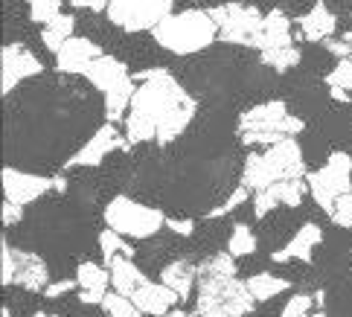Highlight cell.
Instances as JSON below:
<instances>
[{
    "mask_svg": "<svg viewBox=\"0 0 352 317\" xmlns=\"http://www.w3.org/2000/svg\"><path fill=\"white\" fill-rule=\"evenodd\" d=\"M137 91L131 99L129 117H125V140L137 143H160L169 146L190 129L198 102L184 91L166 67L137 70Z\"/></svg>",
    "mask_w": 352,
    "mask_h": 317,
    "instance_id": "cell-1",
    "label": "cell"
},
{
    "mask_svg": "<svg viewBox=\"0 0 352 317\" xmlns=\"http://www.w3.org/2000/svg\"><path fill=\"white\" fill-rule=\"evenodd\" d=\"M254 309L256 297L245 280H239L236 256L224 250L198 265L195 309L190 317H250Z\"/></svg>",
    "mask_w": 352,
    "mask_h": 317,
    "instance_id": "cell-2",
    "label": "cell"
},
{
    "mask_svg": "<svg viewBox=\"0 0 352 317\" xmlns=\"http://www.w3.org/2000/svg\"><path fill=\"white\" fill-rule=\"evenodd\" d=\"M152 38L172 56H198L219 41V23L210 9H184L163 18Z\"/></svg>",
    "mask_w": 352,
    "mask_h": 317,
    "instance_id": "cell-3",
    "label": "cell"
},
{
    "mask_svg": "<svg viewBox=\"0 0 352 317\" xmlns=\"http://www.w3.org/2000/svg\"><path fill=\"white\" fill-rule=\"evenodd\" d=\"M309 166H306V155L294 137L276 143V146H265V151H254L248 155L245 166H242V184L250 193H259L271 184L280 181H294V177H306Z\"/></svg>",
    "mask_w": 352,
    "mask_h": 317,
    "instance_id": "cell-4",
    "label": "cell"
},
{
    "mask_svg": "<svg viewBox=\"0 0 352 317\" xmlns=\"http://www.w3.org/2000/svg\"><path fill=\"white\" fill-rule=\"evenodd\" d=\"M239 140L245 146H276L288 137H300L306 131V120L288 111L283 99H268L248 108L239 117Z\"/></svg>",
    "mask_w": 352,
    "mask_h": 317,
    "instance_id": "cell-5",
    "label": "cell"
},
{
    "mask_svg": "<svg viewBox=\"0 0 352 317\" xmlns=\"http://www.w3.org/2000/svg\"><path fill=\"white\" fill-rule=\"evenodd\" d=\"M85 79L91 82L99 94H102V105H105V122H125L131 108V99L137 91V79L134 73L125 67V61L102 53L85 67Z\"/></svg>",
    "mask_w": 352,
    "mask_h": 317,
    "instance_id": "cell-6",
    "label": "cell"
},
{
    "mask_svg": "<svg viewBox=\"0 0 352 317\" xmlns=\"http://www.w3.org/2000/svg\"><path fill=\"white\" fill-rule=\"evenodd\" d=\"M105 227L122 233L131 242H146V239L157 236L166 227V212L157 207H148L143 201L131 195H114L102 210Z\"/></svg>",
    "mask_w": 352,
    "mask_h": 317,
    "instance_id": "cell-7",
    "label": "cell"
},
{
    "mask_svg": "<svg viewBox=\"0 0 352 317\" xmlns=\"http://www.w3.org/2000/svg\"><path fill=\"white\" fill-rule=\"evenodd\" d=\"M256 53L262 58V65L276 73H288L292 67L300 65L303 50L297 47L294 32H292V18H288L283 9L265 12V23H262V32H259Z\"/></svg>",
    "mask_w": 352,
    "mask_h": 317,
    "instance_id": "cell-8",
    "label": "cell"
},
{
    "mask_svg": "<svg viewBox=\"0 0 352 317\" xmlns=\"http://www.w3.org/2000/svg\"><path fill=\"white\" fill-rule=\"evenodd\" d=\"M0 283L6 288L18 285L23 291H32V294H44L53 280H50V268L38 253L15 248L3 239V245H0Z\"/></svg>",
    "mask_w": 352,
    "mask_h": 317,
    "instance_id": "cell-9",
    "label": "cell"
},
{
    "mask_svg": "<svg viewBox=\"0 0 352 317\" xmlns=\"http://www.w3.org/2000/svg\"><path fill=\"white\" fill-rule=\"evenodd\" d=\"M210 15L216 18L219 38H221L224 44L256 50L262 23H265V15L259 12V6H254V3H239V0H228V3L212 6Z\"/></svg>",
    "mask_w": 352,
    "mask_h": 317,
    "instance_id": "cell-10",
    "label": "cell"
},
{
    "mask_svg": "<svg viewBox=\"0 0 352 317\" xmlns=\"http://www.w3.org/2000/svg\"><path fill=\"white\" fill-rule=\"evenodd\" d=\"M309 195L320 210L332 212L338 198L352 193V155L349 151H332L320 169L306 175Z\"/></svg>",
    "mask_w": 352,
    "mask_h": 317,
    "instance_id": "cell-11",
    "label": "cell"
},
{
    "mask_svg": "<svg viewBox=\"0 0 352 317\" xmlns=\"http://www.w3.org/2000/svg\"><path fill=\"white\" fill-rule=\"evenodd\" d=\"M175 12V0H108L105 15L122 32H152Z\"/></svg>",
    "mask_w": 352,
    "mask_h": 317,
    "instance_id": "cell-12",
    "label": "cell"
},
{
    "mask_svg": "<svg viewBox=\"0 0 352 317\" xmlns=\"http://www.w3.org/2000/svg\"><path fill=\"white\" fill-rule=\"evenodd\" d=\"M50 193H67V177L65 175H35V172H23L15 166L3 169V198L12 201V204L30 207Z\"/></svg>",
    "mask_w": 352,
    "mask_h": 317,
    "instance_id": "cell-13",
    "label": "cell"
},
{
    "mask_svg": "<svg viewBox=\"0 0 352 317\" xmlns=\"http://www.w3.org/2000/svg\"><path fill=\"white\" fill-rule=\"evenodd\" d=\"M44 73L41 58L27 44H6L0 50V94L12 96L15 87Z\"/></svg>",
    "mask_w": 352,
    "mask_h": 317,
    "instance_id": "cell-14",
    "label": "cell"
},
{
    "mask_svg": "<svg viewBox=\"0 0 352 317\" xmlns=\"http://www.w3.org/2000/svg\"><path fill=\"white\" fill-rule=\"evenodd\" d=\"M117 149H129V140L120 134L117 122H105L65 160V169H94Z\"/></svg>",
    "mask_w": 352,
    "mask_h": 317,
    "instance_id": "cell-15",
    "label": "cell"
},
{
    "mask_svg": "<svg viewBox=\"0 0 352 317\" xmlns=\"http://www.w3.org/2000/svg\"><path fill=\"white\" fill-rule=\"evenodd\" d=\"M102 56V47H99L96 41H91V38H82V35H73L67 38L65 44H61V50L53 56L56 58V70L65 73V76H82L85 67L91 65L94 58Z\"/></svg>",
    "mask_w": 352,
    "mask_h": 317,
    "instance_id": "cell-16",
    "label": "cell"
},
{
    "mask_svg": "<svg viewBox=\"0 0 352 317\" xmlns=\"http://www.w3.org/2000/svg\"><path fill=\"white\" fill-rule=\"evenodd\" d=\"M76 283H79V303L85 306H102L111 288V271L105 262H91L85 259L76 268Z\"/></svg>",
    "mask_w": 352,
    "mask_h": 317,
    "instance_id": "cell-17",
    "label": "cell"
},
{
    "mask_svg": "<svg viewBox=\"0 0 352 317\" xmlns=\"http://www.w3.org/2000/svg\"><path fill=\"white\" fill-rule=\"evenodd\" d=\"M320 242H323V230L314 221H306V224L297 227L294 236L288 239L280 250L271 253V259L274 262H294V259L311 262V253H314V248H318Z\"/></svg>",
    "mask_w": 352,
    "mask_h": 317,
    "instance_id": "cell-18",
    "label": "cell"
},
{
    "mask_svg": "<svg viewBox=\"0 0 352 317\" xmlns=\"http://www.w3.org/2000/svg\"><path fill=\"white\" fill-rule=\"evenodd\" d=\"M297 23H300L303 41H311V44H323L326 38H335V32H338L335 12L326 6L323 0H314V6L306 12V15H300Z\"/></svg>",
    "mask_w": 352,
    "mask_h": 317,
    "instance_id": "cell-19",
    "label": "cell"
},
{
    "mask_svg": "<svg viewBox=\"0 0 352 317\" xmlns=\"http://www.w3.org/2000/svg\"><path fill=\"white\" fill-rule=\"evenodd\" d=\"M131 300L137 303V309H140L146 317H160L175 309V303H181V297L175 294V291L166 285V283H155L148 280L146 285H140L131 294Z\"/></svg>",
    "mask_w": 352,
    "mask_h": 317,
    "instance_id": "cell-20",
    "label": "cell"
},
{
    "mask_svg": "<svg viewBox=\"0 0 352 317\" xmlns=\"http://www.w3.org/2000/svg\"><path fill=\"white\" fill-rule=\"evenodd\" d=\"M105 265L111 271V288H114L117 294L131 297L137 288L148 283V276L143 274V268H137V262L129 259V256H117V259H111Z\"/></svg>",
    "mask_w": 352,
    "mask_h": 317,
    "instance_id": "cell-21",
    "label": "cell"
},
{
    "mask_svg": "<svg viewBox=\"0 0 352 317\" xmlns=\"http://www.w3.org/2000/svg\"><path fill=\"white\" fill-rule=\"evenodd\" d=\"M160 283H166L181 300H186L198 285V265L192 259H175L160 271Z\"/></svg>",
    "mask_w": 352,
    "mask_h": 317,
    "instance_id": "cell-22",
    "label": "cell"
},
{
    "mask_svg": "<svg viewBox=\"0 0 352 317\" xmlns=\"http://www.w3.org/2000/svg\"><path fill=\"white\" fill-rule=\"evenodd\" d=\"M248 291L256 297V303H268L274 297L285 294L288 288H292V280H285V276H276V274H268V271H259L254 276H248Z\"/></svg>",
    "mask_w": 352,
    "mask_h": 317,
    "instance_id": "cell-23",
    "label": "cell"
},
{
    "mask_svg": "<svg viewBox=\"0 0 352 317\" xmlns=\"http://www.w3.org/2000/svg\"><path fill=\"white\" fill-rule=\"evenodd\" d=\"M73 30H76V18L65 15V12H58L53 21L41 27V41H44V47L50 50V53L56 56L58 50H61V44H65L67 38H73Z\"/></svg>",
    "mask_w": 352,
    "mask_h": 317,
    "instance_id": "cell-24",
    "label": "cell"
},
{
    "mask_svg": "<svg viewBox=\"0 0 352 317\" xmlns=\"http://www.w3.org/2000/svg\"><path fill=\"white\" fill-rule=\"evenodd\" d=\"M256 248H259L256 233L250 230L248 224H233V230L228 236V253L230 256H236V259L239 256H254Z\"/></svg>",
    "mask_w": 352,
    "mask_h": 317,
    "instance_id": "cell-25",
    "label": "cell"
},
{
    "mask_svg": "<svg viewBox=\"0 0 352 317\" xmlns=\"http://www.w3.org/2000/svg\"><path fill=\"white\" fill-rule=\"evenodd\" d=\"M131 239H125L122 233L117 230H111V227H105L102 233H99V250H102V259L111 262V259H117V256H134V248L129 245Z\"/></svg>",
    "mask_w": 352,
    "mask_h": 317,
    "instance_id": "cell-26",
    "label": "cell"
},
{
    "mask_svg": "<svg viewBox=\"0 0 352 317\" xmlns=\"http://www.w3.org/2000/svg\"><path fill=\"white\" fill-rule=\"evenodd\" d=\"M102 311L105 317H146L131 297L117 294V291H108V297L102 300Z\"/></svg>",
    "mask_w": 352,
    "mask_h": 317,
    "instance_id": "cell-27",
    "label": "cell"
},
{
    "mask_svg": "<svg viewBox=\"0 0 352 317\" xmlns=\"http://www.w3.org/2000/svg\"><path fill=\"white\" fill-rule=\"evenodd\" d=\"M276 207H283L280 186H276V184H271L265 189H259V193H254V215H256V219H265V215L274 212Z\"/></svg>",
    "mask_w": 352,
    "mask_h": 317,
    "instance_id": "cell-28",
    "label": "cell"
},
{
    "mask_svg": "<svg viewBox=\"0 0 352 317\" xmlns=\"http://www.w3.org/2000/svg\"><path fill=\"white\" fill-rule=\"evenodd\" d=\"M27 6H30V18L32 23H50L58 12H61V0H27Z\"/></svg>",
    "mask_w": 352,
    "mask_h": 317,
    "instance_id": "cell-29",
    "label": "cell"
},
{
    "mask_svg": "<svg viewBox=\"0 0 352 317\" xmlns=\"http://www.w3.org/2000/svg\"><path fill=\"white\" fill-rule=\"evenodd\" d=\"M326 85L344 87V91L352 94V58H338V65L326 73Z\"/></svg>",
    "mask_w": 352,
    "mask_h": 317,
    "instance_id": "cell-30",
    "label": "cell"
},
{
    "mask_svg": "<svg viewBox=\"0 0 352 317\" xmlns=\"http://www.w3.org/2000/svg\"><path fill=\"white\" fill-rule=\"evenodd\" d=\"M248 198H250V189H248L245 184H242V186H236V189H233V195H230L228 201H224V204H219L216 210H210V212H207V219L212 221V219H221V215L236 212V207H242Z\"/></svg>",
    "mask_w": 352,
    "mask_h": 317,
    "instance_id": "cell-31",
    "label": "cell"
},
{
    "mask_svg": "<svg viewBox=\"0 0 352 317\" xmlns=\"http://www.w3.org/2000/svg\"><path fill=\"white\" fill-rule=\"evenodd\" d=\"M318 306V303H314V294H294L292 300L285 303L283 306V311H280V317H309V311Z\"/></svg>",
    "mask_w": 352,
    "mask_h": 317,
    "instance_id": "cell-32",
    "label": "cell"
},
{
    "mask_svg": "<svg viewBox=\"0 0 352 317\" xmlns=\"http://www.w3.org/2000/svg\"><path fill=\"white\" fill-rule=\"evenodd\" d=\"M329 219L335 221V227H341V230H352V193L338 198V204L332 207Z\"/></svg>",
    "mask_w": 352,
    "mask_h": 317,
    "instance_id": "cell-33",
    "label": "cell"
},
{
    "mask_svg": "<svg viewBox=\"0 0 352 317\" xmlns=\"http://www.w3.org/2000/svg\"><path fill=\"white\" fill-rule=\"evenodd\" d=\"M70 291H79V283H76V276L73 280H58V283H50L47 291H44V297L47 300H56L61 294H70Z\"/></svg>",
    "mask_w": 352,
    "mask_h": 317,
    "instance_id": "cell-34",
    "label": "cell"
},
{
    "mask_svg": "<svg viewBox=\"0 0 352 317\" xmlns=\"http://www.w3.org/2000/svg\"><path fill=\"white\" fill-rule=\"evenodd\" d=\"M166 230L175 233V236L190 239V236L195 233V221H192V219H166Z\"/></svg>",
    "mask_w": 352,
    "mask_h": 317,
    "instance_id": "cell-35",
    "label": "cell"
},
{
    "mask_svg": "<svg viewBox=\"0 0 352 317\" xmlns=\"http://www.w3.org/2000/svg\"><path fill=\"white\" fill-rule=\"evenodd\" d=\"M23 221V207L21 204H12V201L3 198V224L6 227H15Z\"/></svg>",
    "mask_w": 352,
    "mask_h": 317,
    "instance_id": "cell-36",
    "label": "cell"
},
{
    "mask_svg": "<svg viewBox=\"0 0 352 317\" xmlns=\"http://www.w3.org/2000/svg\"><path fill=\"white\" fill-rule=\"evenodd\" d=\"M76 9H87V12H105L108 0H70Z\"/></svg>",
    "mask_w": 352,
    "mask_h": 317,
    "instance_id": "cell-37",
    "label": "cell"
},
{
    "mask_svg": "<svg viewBox=\"0 0 352 317\" xmlns=\"http://www.w3.org/2000/svg\"><path fill=\"white\" fill-rule=\"evenodd\" d=\"M329 96L335 102H349V91H344V87H329Z\"/></svg>",
    "mask_w": 352,
    "mask_h": 317,
    "instance_id": "cell-38",
    "label": "cell"
},
{
    "mask_svg": "<svg viewBox=\"0 0 352 317\" xmlns=\"http://www.w3.org/2000/svg\"><path fill=\"white\" fill-rule=\"evenodd\" d=\"M160 317H190L186 311H178V309H172V311H166V314H160Z\"/></svg>",
    "mask_w": 352,
    "mask_h": 317,
    "instance_id": "cell-39",
    "label": "cell"
},
{
    "mask_svg": "<svg viewBox=\"0 0 352 317\" xmlns=\"http://www.w3.org/2000/svg\"><path fill=\"white\" fill-rule=\"evenodd\" d=\"M309 317H326V311H309Z\"/></svg>",
    "mask_w": 352,
    "mask_h": 317,
    "instance_id": "cell-40",
    "label": "cell"
},
{
    "mask_svg": "<svg viewBox=\"0 0 352 317\" xmlns=\"http://www.w3.org/2000/svg\"><path fill=\"white\" fill-rule=\"evenodd\" d=\"M3 317H12V309L9 306H3Z\"/></svg>",
    "mask_w": 352,
    "mask_h": 317,
    "instance_id": "cell-41",
    "label": "cell"
},
{
    "mask_svg": "<svg viewBox=\"0 0 352 317\" xmlns=\"http://www.w3.org/2000/svg\"><path fill=\"white\" fill-rule=\"evenodd\" d=\"M44 317H58V314H44Z\"/></svg>",
    "mask_w": 352,
    "mask_h": 317,
    "instance_id": "cell-42",
    "label": "cell"
}]
</instances>
